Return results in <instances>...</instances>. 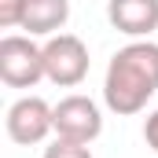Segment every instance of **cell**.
Returning <instances> with one entry per match:
<instances>
[{"label":"cell","mask_w":158,"mask_h":158,"mask_svg":"<svg viewBox=\"0 0 158 158\" xmlns=\"http://www.w3.org/2000/svg\"><path fill=\"white\" fill-rule=\"evenodd\" d=\"M143 140H147L151 151H158V110H151L147 121H143Z\"/></svg>","instance_id":"9c48e42d"},{"label":"cell","mask_w":158,"mask_h":158,"mask_svg":"<svg viewBox=\"0 0 158 158\" xmlns=\"http://www.w3.org/2000/svg\"><path fill=\"white\" fill-rule=\"evenodd\" d=\"M107 19L125 37H151L158 30V0H110Z\"/></svg>","instance_id":"8992f818"},{"label":"cell","mask_w":158,"mask_h":158,"mask_svg":"<svg viewBox=\"0 0 158 158\" xmlns=\"http://www.w3.org/2000/svg\"><path fill=\"white\" fill-rule=\"evenodd\" d=\"M44 77V44L7 33L0 40V81L7 88H33Z\"/></svg>","instance_id":"7a4b0ae2"},{"label":"cell","mask_w":158,"mask_h":158,"mask_svg":"<svg viewBox=\"0 0 158 158\" xmlns=\"http://www.w3.org/2000/svg\"><path fill=\"white\" fill-rule=\"evenodd\" d=\"M88 48L74 33H55L44 44V77L59 88H74L88 77Z\"/></svg>","instance_id":"3957f363"},{"label":"cell","mask_w":158,"mask_h":158,"mask_svg":"<svg viewBox=\"0 0 158 158\" xmlns=\"http://www.w3.org/2000/svg\"><path fill=\"white\" fill-rule=\"evenodd\" d=\"M44 158H92V151H88V143H74V140L55 136V143L44 147Z\"/></svg>","instance_id":"ba28073f"},{"label":"cell","mask_w":158,"mask_h":158,"mask_svg":"<svg viewBox=\"0 0 158 158\" xmlns=\"http://www.w3.org/2000/svg\"><path fill=\"white\" fill-rule=\"evenodd\" d=\"M158 92V44L155 40H132L114 52L107 77H103V99L107 107L129 118L147 107V99Z\"/></svg>","instance_id":"6da1fadb"},{"label":"cell","mask_w":158,"mask_h":158,"mask_svg":"<svg viewBox=\"0 0 158 158\" xmlns=\"http://www.w3.org/2000/svg\"><path fill=\"white\" fill-rule=\"evenodd\" d=\"M55 114V136L59 140H74V143H92L103 132V114L88 96H66L52 107Z\"/></svg>","instance_id":"5b68a950"},{"label":"cell","mask_w":158,"mask_h":158,"mask_svg":"<svg viewBox=\"0 0 158 158\" xmlns=\"http://www.w3.org/2000/svg\"><path fill=\"white\" fill-rule=\"evenodd\" d=\"M4 129L11 136V143L19 147H33L40 143L48 132H55V114L52 107L40 99V96H22L7 107V118H4Z\"/></svg>","instance_id":"277c9868"},{"label":"cell","mask_w":158,"mask_h":158,"mask_svg":"<svg viewBox=\"0 0 158 158\" xmlns=\"http://www.w3.org/2000/svg\"><path fill=\"white\" fill-rule=\"evenodd\" d=\"M70 19V0H26L22 30L30 37H55Z\"/></svg>","instance_id":"52a82bcc"}]
</instances>
